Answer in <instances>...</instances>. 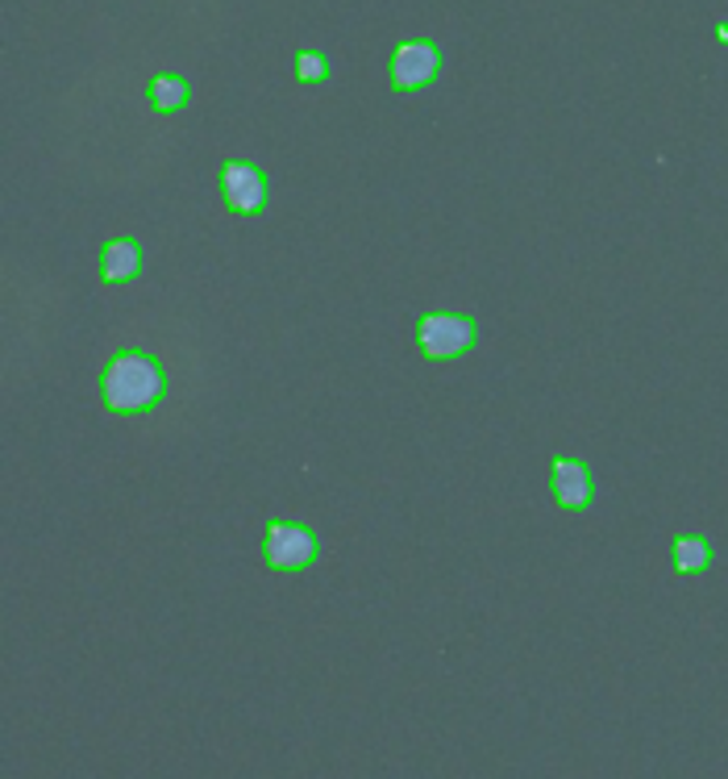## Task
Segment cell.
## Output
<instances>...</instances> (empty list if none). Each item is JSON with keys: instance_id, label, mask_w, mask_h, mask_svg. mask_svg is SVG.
Here are the masks:
<instances>
[{"instance_id": "obj_5", "label": "cell", "mask_w": 728, "mask_h": 779, "mask_svg": "<svg viewBox=\"0 0 728 779\" xmlns=\"http://www.w3.org/2000/svg\"><path fill=\"white\" fill-rule=\"evenodd\" d=\"M221 197H225V204H230L233 213L254 218V213L267 209L271 183H267V176L254 164H246V159H225V164H221Z\"/></svg>"}, {"instance_id": "obj_6", "label": "cell", "mask_w": 728, "mask_h": 779, "mask_svg": "<svg viewBox=\"0 0 728 779\" xmlns=\"http://www.w3.org/2000/svg\"><path fill=\"white\" fill-rule=\"evenodd\" d=\"M550 488L558 496L562 508H587L591 496H595V484H591V472H587L579 459H553L550 463Z\"/></svg>"}, {"instance_id": "obj_9", "label": "cell", "mask_w": 728, "mask_h": 779, "mask_svg": "<svg viewBox=\"0 0 728 779\" xmlns=\"http://www.w3.org/2000/svg\"><path fill=\"white\" fill-rule=\"evenodd\" d=\"M675 571L678 576H699L711 567V543L704 534H678L675 538Z\"/></svg>"}, {"instance_id": "obj_4", "label": "cell", "mask_w": 728, "mask_h": 779, "mask_svg": "<svg viewBox=\"0 0 728 779\" xmlns=\"http://www.w3.org/2000/svg\"><path fill=\"white\" fill-rule=\"evenodd\" d=\"M442 72V51H437V42H429V38H409V42H400L395 51H391V88L395 92H416V88H429L433 80Z\"/></svg>"}, {"instance_id": "obj_2", "label": "cell", "mask_w": 728, "mask_h": 779, "mask_svg": "<svg viewBox=\"0 0 728 779\" xmlns=\"http://www.w3.org/2000/svg\"><path fill=\"white\" fill-rule=\"evenodd\" d=\"M479 338V326L466 313H425L416 322V346L425 359H458Z\"/></svg>"}, {"instance_id": "obj_7", "label": "cell", "mask_w": 728, "mask_h": 779, "mask_svg": "<svg viewBox=\"0 0 728 779\" xmlns=\"http://www.w3.org/2000/svg\"><path fill=\"white\" fill-rule=\"evenodd\" d=\"M143 272V246L134 238H108L101 246V280L105 284H129Z\"/></svg>"}, {"instance_id": "obj_1", "label": "cell", "mask_w": 728, "mask_h": 779, "mask_svg": "<svg viewBox=\"0 0 728 779\" xmlns=\"http://www.w3.org/2000/svg\"><path fill=\"white\" fill-rule=\"evenodd\" d=\"M167 397V371L150 350H122L101 371V400L108 413H146Z\"/></svg>"}, {"instance_id": "obj_8", "label": "cell", "mask_w": 728, "mask_h": 779, "mask_svg": "<svg viewBox=\"0 0 728 779\" xmlns=\"http://www.w3.org/2000/svg\"><path fill=\"white\" fill-rule=\"evenodd\" d=\"M146 101H150V109L159 113H176L183 109L188 101H192V84L176 72H162L150 80V88H146Z\"/></svg>"}, {"instance_id": "obj_3", "label": "cell", "mask_w": 728, "mask_h": 779, "mask_svg": "<svg viewBox=\"0 0 728 779\" xmlns=\"http://www.w3.org/2000/svg\"><path fill=\"white\" fill-rule=\"evenodd\" d=\"M317 534L300 522H271L267 543H263V559L271 571H304L317 562Z\"/></svg>"}, {"instance_id": "obj_10", "label": "cell", "mask_w": 728, "mask_h": 779, "mask_svg": "<svg viewBox=\"0 0 728 779\" xmlns=\"http://www.w3.org/2000/svg\"><path fill=\"white\" fill-rule=\"evenodd\" d=\"M296 80L300 84H320V80H329V59L320 55V51H296Z\"/></svg>"}]
</instances>
